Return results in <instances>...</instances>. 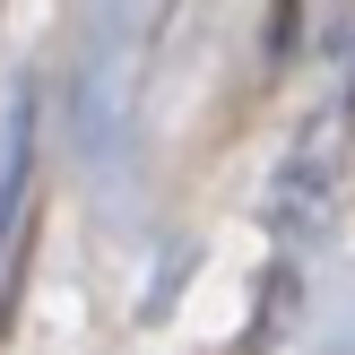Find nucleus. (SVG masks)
Masks as SVG:
<instances>
[{
  "label": "nucleus",
  "mask_w": 355,
  "mask_h": 355,
  "mask_svg": "<svg viewBox=\"0 0 355 355\" xmlns=\"http://www.w3.org/2000/svg\"><path fill=\"white\" fill-rule=\"evenodd\" d=\"M17 191H26V113L0 139V234H9V217H17Z\"/></svg>",
  "instance_id": "1"
}]
</instances>
